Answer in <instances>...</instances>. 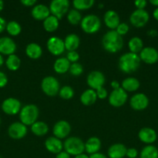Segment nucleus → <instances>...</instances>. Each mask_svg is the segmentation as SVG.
<instances>
[{
	"mask_svg": "<svg viewBox=\"0 0 158 158\" xmlns=\"http://www.w3.org/2000/svg\"><path fill=\"white\" fill-rule=\"evenodd\" d=\"M139 139L144 143L150 145L154 143L157 138L156 131L150 127H143L138 133Z\"/></svg>",
	"mask_w": 158,
	"mask_h": 158,
	"instance_id": "18",
	"label": "nucleus"
},
{
	"mask_svg": "<svg viewBox=\"0 0 158 158\" xmlns=\"http://www.w3.org/2000/svg\"><path fill=\"white\" fill-rule=\"evenodd\" d=\"M82 30L88 34H94L99 32L101 28L100 19L95 15H88L82 18L81 22Z\"/></svg>",
	"mask_w": 158,
	"mask_h": 158,
	"instance_id": "5",
	"label": "nucleus"
},
{
	"mask_svg": "<svg viewBox=\"0 0 158 158\" xmlns=\"http://www.w3.org/2000/svg\"><path fill=\"white\" fill-rule=\"evenodd\" d=\"M111 86L113 88V89H119V88H120L119 82H117L116 80H112V81Z\"/></svg>",
	"mask_w": 158,
	"mask_h": 158,
	"instance_id": "49",
	"label": "nucleus"
},
{
	"mask_svg": "<svg viewBox=\"0 0 158 158\" xmlns=\"http://www.w3.org/2000/svg\"><path fill=\"white\" fill-rule=\"evenodd\" d=\"M153 17H154L155 19L157 20V21H158V7L156 8V9H155L154 11H153Z\"/></svg>",
	"mask_w": 158,
	"mask_h": 158,
	"instance_id": "51",
	"label": "nucleus"
},
{
	"mask_svg": "<svg viewBox=\"0 0 158 158\" xmlns=\"http://www.w3.org/2000/svg\"><path fill=\"white\" fill-rule=\"evenodd\" d=\"M138 155V151L137 150L135 149V148H131L127 149L126 151V157L129 158H136Z\"/></svg>",
	"mask_w": 158,
	"mask_h": 158,
	"instance_id": "42",
	"label": "nucleus"
},
{
	"mask_svg": "<svg viewBox=\"0 0 158 158\" xmlns=\"http://www.w3.org/2000/svg\"><path fill=\"white\" fill-rule=\"evenodd\" d=\"M6 65L8 69L11 71H16L19 69L21 65V60L15 54H12L8 56L6 61Z\"/></svg>",
	"mask_w": 158,
	"mask_h": 158,
	"instance_id": "32",
	"label": "nucleus"
},
{
	"mask_svg": "<svg viewBox=\"0 0 158 158\" xmlns=\"http://www.w3.org/2000/svg\"><path fill=\"white\" fill-rule=\"evenodd\" d=\"M128 46L129 49H130V52L137 54V52H140L141 50L143 49V40L137 36L133 37L129 41Z\"/></svg>",
	"mask_w": 158,
	"mask_h": 158,
	"instance_id": "31",
	"label": "nucleus"
},
{
	"mask_svg": "<svg viewBox=\"0 0 158 158\" xmlns=\"http://www.w3.org/2000/svg\"><path fill=\"white\" fill-rule=\"evenodd\" d=\"M2 110L8 115H15L21 110V103L17 99L9 97L2 102Z\"/></svg>",
	"mask_w": 158,
	"mask_h": 158,
	"instance_id": "10",
	"label": "nucleus"
},
{
	"mask_svg": "<svg viewBox=\"0 0 158 158\" xmlns=\"http://www.w3.org/2000/svg\"><path fill=\"white\" fill-rule=\"evenodd\" d=\"M46 47H47L49 52L54 56L61 55L65 50L64 43L61 39L57 36L50 37L47 40Z\"/></svg>",
	"mask_w": 158,
	"mask_h": 158,
	"instance_id": "11",
	"label": "nucleus"
},
{
	"mask_svg": "<svg viewBox=\"0 0 158 158\" xmlns=\"http://www.w3.org/2000/svg\"><path fill=\"white\" fill-rule=\"evenodd\" d=\"M3 7H4V2H3L2 0H0V12L3 9Z\"/></svg>",
	"mask_w": 158,
	"mask_h": 158,
	"instance_id": "55",
	"label": "nucleus"
},
{
	"mask_svg": "<svg viewBox=\"0 0 158 158\" xmlns=\"http://www.w3.org/2000/svg\"><path fill=\"white\" fill-rule=\"evenodd\" d=\"M64 43L65 49L71 52V51H75L80 45V39L78 35L74 33L69 34L65 37V40L64 41Z\"/></svg>",
	"mask_w": 158,
	"mask_h": 158,
	"instance_id": "24",
	"label": "nucleus"
},
{
	"mask_svg": "<svg viewBox=\"0 0 158 158\" xmlns=\"http://www.w3.org/2000/svg\"><path fill=\"white\" fill-rule=\"evenodd\" d=\"M70 73L72 76H74V77H78V76L81 75L82 73H83L84 69L83 66L78 63H74L71 64V66H70L69 69Z\"/></svg>",
	"mask_w": 158,
	"mask_h": 158,
	"instance_id": "38",
	"label": "nucleus"
},
{
	"mask_svg": "<svg viewBox=\"0 0 158 158\" xmlns=\"http://www.w3.org/2000/svg\"><path fill=\"white\" fill-rule=\"evenodd\" d=\"M104 23L107 27L112 30H115L120 24V19L117 12L114 10L107 11L104 15Z\"/></svg>",
	"mask_w": 158,
	"mask_h": 158,
	"instance_id": "20",
	"label": "nucleus"
},
{
	"mask_svg": "<svg viewBox=\"0 0 158 158\" xmlns=\"http://www.w3.org/2000/svg\"><path fill=\"white\" fill-rule=\"evenodd\" d=\"M45 148L49 152L57 154L64 149V143H62L60 139L55 137H48L45 141Z\"/></svg>",
	"mask_w": 158,
	"mask_h": 158,
	"instance_id": "19",
	"label": "nucleus"
},
{
	"mask_svg": "<svg viewBox=\"0 0 158 158\" xmlns=\"http://www.w3.org/2000/svg\"><path fill=\"white\" fill-rule=\"evenodd\" d=\"M16 50V44L13 40L9 37L0 38V54L10 56L14 54Z\"/></svg>",
	"mask_w": 158,
	"mask_h": 158,
	"instance_id": "17",
	"label": "nucleus"
},
{
	"mask_svg": "<svg viewBox=\"0 0 158 158\" xmlns=\"http://www.w3.org/2000/svg\"><path fill=\"white\" fill-rule=\"evenodd\" d=\"M66 58L68 59L70 63H77L79 60V54L76 51H71V52H68Z\"/></svg>",
	"mask_w": 158,
	"mask_h": 158,
	"instance_id": "40",
	"label": "nucleus"
},
{
	"mask_svg": "<svg viewBox=\"0 0 158 158\" xmlns=\"http://www.w3.org/2000/svg\"><path fill=\"white\" fill-rule=\"evenodd\" d=\"M148 35H150V36H152V37H154L155 35H157V32H156V30H153V29H152V30L149 31Z\"/></svg>",
	"mask_w": 158,
	"mask_h": 158,
	"instance_id": "50",
	"label": "nucleus"
},
{
	"mask_svg": "<svg viewBox=\"0 0 158 158\" xmlns=\"http://www.w3.org/2000/svg\"><path fill=\"white\" fill-rule=\"evenodd\" d=\"M56 158H71V155L66 151H61L56 155Z\"/></svg>",
	"mask_w": 158,
	"mask_h": 158,
	"instance_id": "47",
	"label": "nucleus"
},
{
	"mask_svg": "<svg viewBox=\"0 0 158 158\" xmlns=\"http://www.w3.org/2000/svg\"><path fill=\"white\" fill-rule=\"evenodd\" d=\"M141 60L139 56L133 52H126L119 60V67L125 73H132L138 69L140 66Z\"/></svg>",
	"mask_w": 158,
	"mask_h": 158,
	"instance_id": "2",
	"label": "nucleus"
},
{
	"mask_svg": "<svg viewBox=\"0 0 158 158\" xmlns=\"http://www.w3.org/2000/svg\"><path fill=\"white\" fill-rule=\"evenodd\" d=\"M41 89L46 95L54 97L60 91V83L54 77H46L41 82Z\"/></svg>",
	"mask_w": 158,
	"mask_h": 158,
	"instance_id": "7",
	"label": "nucleus"
},
{
	"mask_svg": "<svg viewBox=\"0 0 158 158\" xmlns=\"http://www.w3.org/2000/svg\"><path fill=\"white\" fill-rule=\"evenodd\" d=\"M49 131L47 124L43 121H37L31 125V131L34 135L37 137H42L46 135Z\"/></svg>",
	"mask_w": 158,
	"mask_h": 158,
	"instance_id": "29",
	"label": "nucleus"
},
{
	"mask_svg": "<svg viewBox=\"0 0 158 158\" xmlns=\"http://www.w3.org/2000/svg\"><path fill=\"white\" fill-rule=\"evenodd\" d=\"M102 143L101 140L96 137H91L85 143V151L89 154H94L99 153L101 149Z\"/></svg>",
	"mask_w": 158,
	"mask_h": 158,
	"instance_id": "23",
	"label": "nucleus"
},
{
	"mask_svg": "<svg viewBox=\"0 0 158 158\" xmlns=\"http://www.w3.org/2000/svg\"><path fill=\"white\" fill-rule=\"evenodd\" d=\"M4 63V59H3L2 56L0 54V67H1L2 66V64Z\"/></svg>",
	"mask_w": 158,
	"mask_h": 158,
	"instance_id": "54",
	"label": "nucleus"
},
{
	"mask_svg": "<svg viewBox=\"0 0 158 158\" xmlns=\"http://www.w3.org/2000/svg\"><path fill=\"white\" fill-rule=\"evenodd\" d=\"M43 28L48 32H53L57 29L59 26V19L54 15H50L43 20Z\"/></svg>",
	"mask_w": 158,
	"mask_h": 158,
	"instance_id": "30",
	"label": "nucleus"
},
{
	"mask_svg": "<svg viewBox=\"0 0 158 158\" xmlns=\"http://www.w3.org/2000/svg\"><path fill=\"white\" fill-rule=\"evenodd\" d=\"M89 158H107V157L104 155L103 154H101V153H96V154H91Z\"/></svg>",
	"mask_w": 158,
	"mask_h": 158,
	"instance_id": "48",
	"label": "nucleus"
},
{
	"mask_svg": "<svg viewBox=\"0 0 158 158\" xmlns=\"http://www.w3.org/2000/svg\"><path fill=\"white\" fill-rule=\"evenodd\" d=\"M39 117V109L36 105L27 104L21 108L20 112V119L22 123L26 126L33 125L37 122Z\"/></svg>",
	"mask_w": 158,
	"mask_h": 158,
	"instance_id": "3",
	"label": "nucleus"
},
{
	"mask_svg": "<svg viewBox=\"0 0 158 158\" xmlns=\"http://www.w3.org/2000/svg\"><path fill=\"white\" fill-rule=\"evenodd\" d=\"M50 12L49 8L43 4H38L36 5L35 6H33L32 9V12H31V15H32L33 18L35 19L36 20H45L48 16H50Z\"/></svg>",
	"mask_w": 158,
	"mask_h": 158,
	"instance_id": "21",
	"label": "nucleus"
},
{
	"mask_svg": "<svg viewBox=\"0 0 158 158\" xmlns=\"http://www.w3.org/2000/svg\"><path fill=\"white\" fill-rule=\"evenodd\" d=\"M127 99V93L122 87H120L117 89H113L108 97V102L110 105L114 107H120L125 104Z\"/></svg>",
	"mask_w": 158,
	"mask_h": 158,
	"instance_id": "9",
	"label": "nucleus"
},
{
	"mask_svg": "<svg viewBox=\"0 0 158 158\" xmlns=\"http://www.w3.org/2000/svg\"><path fill=\"white\" fill-rule=\"evenodd\" d=\"M94 4V0H74L73 2V6L77 11L86 10L92 7Z\"/></svg>",
	"mask_w": 158,
	"mask_h": 158,
	"instance_id": "34",
	"label": "nucleus"
},
{
	"mask_svg": "<svg viewBox=\"0 0 158 158\" xmlns=\"http://www.w3.org/2000/svg\"><path fill=\"white\" fill-rule=\"evenodd\" d=\"M102 44L104 49L108 52H119L123 46V40L116 30H110L103 35Z\"/></svg>",
	"mask_w": 158,
	"mask_h": 158,
	"instance_id": "1",
	"label": "nucleus"
},
{
	"mask_svg": "<svg viewBox=\"0 0 158 158\" xmlns=\"http://www.w3.org/2000/svg\"><path fill=\"white\" fill-rule=\"evenodd\" d=\"M71 66V63L65 57L59 58L54 62V69L56 73L60 74H64L68 72Z\"/></svg>",
	"mask_w": 158,
	"mask_h": 158,
	"instance_id": "27",
	"label": "nucleus"
},
{
	"mask_svg": "<svg viewBox=\"0 0 158 158\" xmlns=\"http://www.w3.org/2000/svg\"><path fill=\"white\" fill-rule=\"evenodd\" d=\"M96 92V95H97V97L100 100H103V99H105L108 96V92H107L106 89L104 87H101L99 89H98Z\"/></svg>",
	"mask_w": 158,
	"mask_h": 158,
	"instance_id": "41",
	"label": "nucleus"
},
{
	"mask_svg": "<svg viewBox=\"0 0 158 158\" xmlns=\"http://www.w3.org/2000/svg\"><path fill=\"white\" fill-rule=\"evenodd\" d=\"M42 53H43L42 48L37 43H29L26 46V54L29 58L33 59V60H37V59H39L41 56Z\"/></svg>",
	"mask_w": 158,
	"mask_h": 158,
	"instance_id": "26",
	"label": "nucleus"
},
{
	"mask_svg": "<svg viewBox=\"0 0 158 158\" xmlns=\"http://www.w3.org/2000/svg\"><path fill=\"white\" fill-rule=\"evenodd\" d=\"M150 15L145 9H136L132 12L129 17L130 23L136 28L143 27L148 23Z\"/></svg>",
	"mask_w": 158,
	"mask_h": 158,
	"instance_id": "8",
	"label": "nucleus"
},
{
	"mask_svg": "<svg viewBox=\"0 0 158 158\" xmlns=\"http://www.w3.org/2000/svg\"><path fill=\"white\" fill-rule=\"evenodd\" d=\"M127 148L122 143H115L109 147L108 156L109 158H123L126 155Z\"/></svg>",
	"mask_w": 158,
	"mask_h": 158,
	"instance_id": "22",
	"label": "nucleus"
},
{
	"mask_svg": "<svg viewBox=\"0 0 158 158\" xmlns=\"http://www.w3.org/2000/svg\"><path fill=\"white\" fill-rule=\"evenodd\" d=\"M139 80L134 77H128L125 78L122 83V88L126 92H134L137 90L139 87Z\"/></svg>",
	"mask_w": 158,
	"mask_h": 158,
	"instance_id": "28",
	"label": "nucleus"
},
{
	"mask_svg": "<svg viewBox=\"0 0 158 158\" xmlns=\"http://www.w3.org/2000/svg\"><path fill=\"white\" fill-rule=\"evenodd\" d=\"M64 149L70 155L77 156L85 151V143L77 137H68L64 143Z\"/></svg>",
	"mask_w": 158,
	"mask_h": 158,
	"instance_id": "4",
	"label": "nucleus"
},
{
	"mask_svg": "<svg viewBox=\"0 0 158 158\" xmlns=\"http://www.w3.org/2000/svg\"><path fill=\"white\" fill-rule=\"evenodd\" d=\"M74 89L70 86H64L59 91V95L63 100H71L74 97Z\"/></svg>",
	"mask_w": 158,
	"mask_h": 158,
	"instance_id": "37",
	"label": "nucleus"
},
{
	"mask_svg": "<svg viewBox=\"0 0 158 158\" xmlns=\"http://www.w3.org/2000/svg\"><path fill=\"white\" fill-rule=\"evenodd\" d=\"M129 28L128 25L125 23H122L118 26L116 31L117 32V33L119 35H120L122 36V35H125L129 32Z\"/></svg>",
	"mask_w": 158,
	"mask_h": 158,
	"instance_id": "39",
	"label": "nucleus"
},
{
	"mask_svg": "<svg viewBox=\"0 0 158 158\" xmlns=\"http://www.w3.org/2000/svg\"><path fill=\"white\" fill-rule=\"evenodd\" d=\"M150 4H152L154 6H157L158 7V0H150Z\"/></svg>",
	"mask_w": 158,
	"mask_h": 158,
	"instance_id": "53",
	"label": "nucleus"
},
{
	"mask_svg": "<svg viewBox=\"0 0 158 158\" xmlns=\"http://www.w3.org/2000/svg\"><path fill=\"white\" fill-rule=\"evenodd\" d=\"M6 22L2 17L0 16V33L2 32L5 30V29L6 28Z\"/></svg>",
	"mask_w": 158,
	"mask_h": 158,
	"instance_id": "46",
	"label": "nucleus"
},
{
	"mask_svg": "<svg viewBox=\"0 0 158 158\" xmlns=\"http://www.w3.org/2000/svg\"><path fill=\"white\" fill-rule=\"evenodd\" d=\"M70 2L68 0H54L50 2L49 9L52 15L61 19L68 12Z\"/></svg>",
	"mask_w": 158,
	"mask_h": 158,
	"instance_id": "6",
	"label": "nucleus"
},
{
	"mask_svg": "<svg viewBox=\"0 0 158 158\" xmlns=\"http://www.w3.org/2000/svg\"><path fill=\"white\" fill-rule=\"evenodd\" d=\"M21 3L26 7H30V6H33L37 3V1L36 0H22Z\"/></svg>",
	"mask_w": 158,
	"mask_h": 158,
	"instance_id": "45",
	"label": "nucleus"
},
{
	"mask_svg": "<svg viewBox=\"0 0 158 158\" xmlns=\"http://www.w3.org/2000/svg\"><path fill=\"white\" fill-rule=\"evenodd\" d=\"M129 104L134 110H143L148 106L149 99L144 94H136L131 97Z\"/></svg>",
	"mask_w": 158,
	"mask_h": 158,
	"instance_id": "14",
	"label": "nucleus"
},
{
	"mask_svg": "<svg viewBox=\"0 0 158 158\" xmlns=\"http://www.w3.org/2000/svg\"><path fill=\"white\" fill-rule=\"evenodd\" d=\"M70 132H71V125L66 120H60L57 122L53 128V134L54 137L60 140L68 137Z\"/></svg>",
	"mask_w": 158,
	"mask_h": 158,
	"instance_id": "15",
	"label": "nucleus"
},
{
	"mask_svg": "<svg viewBox=\"0 0 158 158\" xmlns=\"http://www.w3.org/2000/svg\"><path fill=\"white\" fill-rule=\"evenodd\" d=\"M74 158H89V157H88L87 154H84L83 153V154H78V155L75 156V157Z\"/></svg>",
	"mask_w": 158,
	"mask_h": 158,
	"instance_id": "52",
	"label": "nucleus"
},
{
	"mask_svg": "<svg viewBox=\"0 0 158 158\" xmlns=\"http://www.w3.org/2000/svg\"><path fill=\"white\" fill-rule=\"evenodd\" d=\"M139 58L147 64H154L158 61V51L153 47H145L141 50Z\"/></svg>",
	"mask_w": 158,
	"mask_h": 158,
	"instance_id": "16",
	"label": "nucleus"
},
{
	"mask_svg": "<svg viewBox=\"0 0 158 158\" xmlns=\"http://www.w3.org/2000/svg\"><path fill=\"white\" fill-rule=\"evenodd\" d=\"M6 29L9 35H12V36L18 35L21 32L22 30V28L20 26V25L15 21H11L9 23H8L7 25H6Z\"/></svg>",
	"mask_w": 158,
	"mask_h": 158,
	"instance_id": "36",
	"label": "nucleus"
},
{
	"mask_svg": "<svg viewBox=\"0 0 158 158\" xmlns=\"http://www.w3.org/2000/svg\"><path fill=\"white\" fill-rule=\"evenodd\" d=\"M105 82L104 74L100 71H92L87 77V83L94 90H97L101 87H103Z\"/></svg>",
	"mask_w": 158,
	"mask_h": 158,
	"instance_id": "12",
	"label": "nucleus"
},
{
	"mask_svg": "<svg viewBox=\"0 0 158 158\" xmlns=\"http://www.w3.org/2000/svg\"><path fill=\"white\" fill-rule=\"evenodd\" d=\"M103 7V4H99V8Z\"/></svg>",
	"mask_w": 158,
	"mask_h": 158,
	"instance_id": "56",
	"label": "nucleus"
},
{
	"mask_svg": "<svg viewBox=\"0 0 158 158\" xmlns=\"http://www.w3.org/2000/svg\"><path fill=\"white\" fill-rule=\"evenodd\" d=\"M140 158H158V149L153 145H147L141 151Z\"/></svg>",
	"mask_w": 158,
	"mask_h": 158,
	"instance_id": "33",
	"label": "nucleus"
},
{
	"mask_svg": "<svg viewBox=\"0 0 158 158\" xmlns=\"http://www.w3.org/2000/svg\"><path fill=\"white\" fill-rule=\"evenodd\" d=\"M0 125H1V120H0Z\"/></svg>",
	"mask_w": 158,
	"mask_h": 158,
	"instance_id": "57",
	"label": "nucleus"
},
{
	"mask_svg": "<svg viewBox=\"0 0 158 158\" xmlns=\"http://www.w3.org/2000/svg\"><path fill=\"white\" fill-rule=\"evenodd\" d=\"M98 97L95 90L92 89H88L82 93L80 100L82 104L85 106H91L95 103Z\"/></svg>",
	"mask_w": 158,
	"mask_h": 158,
	"instance_id": "25",
	"label": "nucleus"
},
{
	"mask_svg": "<svg viewBox=\"0 0 158 158\" xmlns=\"http://www.w3.org/2000/svg\"><path fill=\"white\" fill-rule=\"evenodd\" d=\"M8 83L7 76L3 72L0 71V88H2L6 86Z\"/></svg>",
	"mask_w": 158,
	"mask_h": 158,
	"instance_id": "43",
	"label": "nucleus"
},
{
	"mask_svg": "<svg viewBox=\"0 0 158 158\" xmlns=\"http://www.w3.org/2000/svg\"><path fill=\"white\" fill-rule=\"evenodd\" d=\"M147 1L145 0H136L135 1L134 4L137 9H144V8L147 6Z\"/></svg>",
	"mask_w": 158,
	"mask_h": 158,
	"instance_id": "44",
	"label": "nucleus"
},
{
	"mask_svg": "<svg viewBox=\"0 0 158 158\" xmlns=\"http://www.w3.org/2000/svg\"><path fill=\"white\" fill-rule=\"evenodd\" d=\"M8 134L11 138L20 140L26 137L27 134V127L21 122H15L9 127Z\"/></svg>",
	"mask_w": 158,
	"mask_h": 158,
	"instance_id": "13",
	"label": "nucleus"
},
{
	"mask_svg": "<svg viewBox=\"0 0 158 158\" xmlns=\"http://www.w3.org/2000/svg\"><path fill=\"white\" fill-rule=\"evenodd\" d=\"M67 19L70 24L73 25V26H77L79 23H81L82 17L79 11L76 10V9H71L68 12Z\"/></svg>",
	"mask_w": 158,
	"mask_h": 158,
	"instance_id": "35",
	"label": "nucleus"
}]
</instances>
